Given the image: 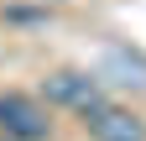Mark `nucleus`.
Returning <instances> with one entry per match:
<instances>
[{"label":"nucleus","instance_id":"obj_4","mask_svg":"<svg viewBox=\"0 0 146 141\" xmlns=\"http://www.w3.org/2000/svg\"><path fill=\"white\" fill-rule=\"evenodd\" d=\"M89 136L94 141H146V120L131 110H115V104H99L89 115Z\"/></svg>","mask_w":146,"mask_h":141},{"label":"nucleus","instance_id":"obj_1","mask_svg":"<svg viewBox=\"0 0 146 141\" xmlns=\"http://www.w3.org/2000/svg\"><path fill=\"white\" fill-rule=\"evenodd\" d=\"M0 136L16 141H42L47 136V110L26 94H0Z\"/></svg>","mask_w":146,"mask_h":141},{"label":"nucleus","instance_id":"obj_3","mask_svg":"<svg viewBox=\"0 0 146 141\" xmlns=\"http://www.w3.org/2000/svg\"><path fill=\"white\" fill-rule=\"evenodd\" d=\"M99 78L120 84V89H146V58L125 42H110L104 47V63H99Z\"/></svg>","mask_w":146,"mask_h":141},{"label":"nucleus","instance_id":"obj_2","mask_svg":"<svg viewBox=\"0 0 146 141\" xmlns=\"http://www.w3.org/2000/svg\"><path fill=\"white\" fill-rule=\"evenodd\" d=\"M47 99H52V104H68V110H84V115H94L99 104H104V99H99V78L68 73V68L47 78Z\"/></svg>","mask_w":146,"mask_h":141}]
</instances>
